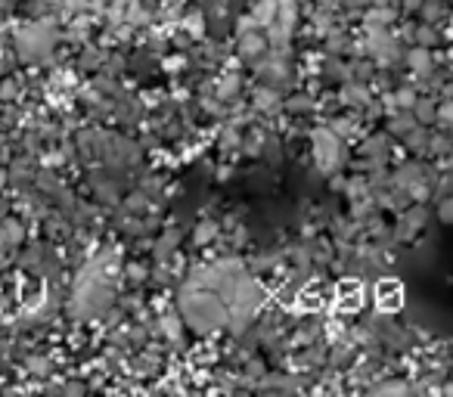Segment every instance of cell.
I'll return each mask as SVG.
<instances>
[{
    "label": "cell",
    "instance_id": "1",
    "mask_svg": "<svg viewBox=\"0 0 453 397\" xmlns=\"http://www.w3.org/2000/svg\"><path fill=\"white\" fill-rule=\"evenodd\" d=\"M314 146H317L320 168L332 171L342 161V143H339V137H332V130H323V128L314 130Z\"/></svg>",
    "mask_w": 453,
    "mask_h": 397
},
{
    "label": "cell",
    "instance_id": "2",
    "mask_svg": "<svg viewBox=\"0 0 453 397\" xmlns=\"http://www.w3.org/2000/svg\"><path fill=\"white\" fill-rule=\"evenodd\" d=\"M438 217H441L444 224H453V196L441 202V208H438Z\"/></svg>",
    "mask_w": 453,
    "mask_h": 397
},
{
    "label": "cell",
    "instance_id": "3",
    "mask_svg": "<svg viewBox=\"0 0 453 397\" xmlns=\"http://www.w3.org/2000/svg\"><path fill=\"white\" fill-rule=\"evenodd\" d=\"M410 66H416V68H425V66H428V56H425L423 50H419V53H413V56H410Z\"/></svg>",
    "mask_w": 453,
    "mask_h": 397
}]
</instances>
